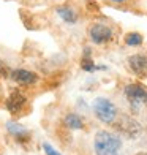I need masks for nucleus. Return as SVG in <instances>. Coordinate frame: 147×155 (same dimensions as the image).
Wrapping results in <instances>:
<instances>
[{
    "instance_id": "ddd939ff",
    "label": "nucleus",
    "mask_w": 147,
    "mask_h": 155,
    "mask_svg": "<svg viewBox=\"0 0 147 155\" xmlns=\"http://www.w3.org/2000/svg\"><path fill=\"white\" fill-rule=\"evenodd\" d=\"M43 149H44L46 155H62V153H59V152L55 150L51 144H47V143H44V144H43Z\"/></svg>"
},
{
    "instance_id": "f03ea898",
    "label": "nucleus",
    "mask_w": 147,
    "mask_h": 155,
    "mask_svg": "<svg viewBox=\"0 0 147 155\" xmlns=\"http://www.w3.org/2000/svg\"><path fill=\"white\" fill-rule=\"evenodd\" d=\"M93 112L95 116L104 124H113L117 116V108L114 103L104 97H98L93 101Z\"/></svg>"
},
{
    "instance_id": "20e7f679",
    "label": "nucleus",
    "mask_w": 147,
    "mask_h": 155,
    "mask_svg": "<svg viewBox=\"0 0 147 155\" xmlns=\"http://www.w3.org/2000/svg\"><path fill=\"white\" fill-rule=\"evenodd\" d=\"M89 37L90 40L93 41V43L96 45H103L106 43V41H109L111 38H113V29H111L109 25L106 24H92L89 29Z\"/></svg>"
},
{
    "instance_id": "f257e3e1",
    "label": "nucleus",
    "mask_w": 147,
    "mask_h": 155,
    "mask_svg": "<svg viewBox=\"0 0 147 155\" xmlns=\"http://www.w3.org/2000/svg\"><path fill=\"white\" fill-rule=\"evenodd\" d=\"M93 149L96 155H119L122 149V139L114 133L98 131L93 139Z\"/></svg>"
},
{
    "instance_id": "39448f33",
    "label": "nucleus",
    "mask_w": 147,
    "mask_h": 155,
    "mask_svg": "<svg viewBox=\"0 0 147 155\" xmlns=\"http://www.w3.org/2000/svg\"><path fill=\"white\" fill-rule=\"evenodd\" d=\"M10 78L13 81H16L18 84H24V86H30V84H35L38 81V74L29 71V70L24 68H16L10 73Z\"/></svg>"
},
{
    "instance_id": "9b49d317",
    "label": "nucleus",
    "mask_w": 147,
    "mask_h": 155,
    "mask_svg": "<svg viewBox=\"0 0 147 155\" xmlns=\"http://www.w3.org/2000/svg\"><path fill=\"white\" fill-rule=\"evenodd\" d=\"M142 41H144L142 35L138 32H128L125 35V45L127 46H141Z\"/></svg>"
},
{
    "instance_id": "f8f14e48",
    "label": "nucleus",
    "mask_w": 147,
    "mask_h": 155,
    "mask_svg": "<svg viewBox=\"0 0 147 155\" xmlns=\"http://www.w3.org/2000/svg\"><path fill=\"white\" fill-rule=\"evenodd\" d=\"M81 68L84 70V71H93V70L96 68L95 62L92 60V57H90V49H86V52H84V55H82Z\"/></svg>"
},
{
    "instance_id": "423d86ee",
    "label": "nucleus",
    "mask_w": 147,
    "mask_h": 155,
    "mask_svg": "<svg viewBox=\"0 0 147 155\" xmlns=\"http://www.w3.org/2000/svg\"><path fill=\"white\" fill-rule=\"evenodd\" d=\"M128 65L131 71L138 76H145L147 74V55L145 54H135L128 57Z\"/></svg>"
},
{
    "instance_id": "0eeeda50",
    "label": "nucleus",
    "mask_w": 147,
    "mask_h": 155,
    "mask_svg": "<svg viewBox=\"0 0 147 155\" xmlns=\"http://www.w3.org/2000/svg\"><path fill=\"white\" fill-rule=\"evenodd\" d=\"M25 103H27V98L21 94L19 90H15V92L8 97V100H6V109L10 112H13V114H16V112H19L25 106Z\"/></svg>"
},
{
    "instance_id": "4468645a",
    "label": "nucleus",
    "mask_w": 147,
    "mask_h": 155,
    "mask_svg": "<svg viewBox=\"0 0 147 155\" xmlns=\"http://www.w3.org/2000/svg\"><path fill=\"white\" fill-rule=\"evenodd\" d=\"M109 2H114V3H123V2H127V0H109Z\"/></svg>"
},
{
    "instance_id": "6e6552de",
    "label": "nucleus",
    "mask_w": 147,
    "mask_h": 155,
    "mask_svg": "<svg viewBox=\"0 0 147 155\" xmlns=\"http://www.w3.org/2000/svg\"><path fill=\"white\" fill-rule=\"evenodd\" d=\"M55 11H57V15L65 21V22L68 24H74L76 21H78V15H76V11L71 8V6L68 5H60L55 8Z\"/></svg>"
},
{
    "instance_id": "1a4fd4ad",
    "label": "nucleus",
    "mask_w": 147,
    "mask_h": 155,
    "mask_svg": "<svg viewBox=\"0 0 147 155\" xmlns=\"http://www.w3.org/2000/svg\"><path fill=\"white\" fill-rule=\"evenodd\" d=\"M65 125L68 127V128H71V130H81L84 127V122H82V119L78 114L71 112V114L65 116Z\"/></svg>"
},
{
    "instance_id": "9d476101",
    "label": "nucleus",
    "mask_w": 147,
    "mask_h": 155,
    "mask_svg": "<svg viewBox=\"0 0 147 155\" xmlns=\"http://www.w3.org/2000/svg\"><path fill=\"white\" fill-rule=\"evenodd\" d=\"M6 127H8V131L13 133V135H15L19 141H22V143H24V139L29 138V133H27L21 125H18L15 122H8V124H6Z\"/></svg>"
},
{
    "instance_id": "2eb2a0df",
    "label": "nucleus",
    "mask_w": 147,
    "mask_h": 155,
    "mask_svg": "<svg viewBox=\"0 0 147 155\" xmlns=\"http://www.w3.org/2000/svg\"><path fill=\"white\" fill-rule=\"evenodd\" d=\"M136 155H147V152H138Z\"/></svg>"
},
{
    "instance_id": "7ed1b4c3",
    "label": "nucleus",
    "mask_w": 147,
    "mask_h": 155,
    "mask_svg": "<svg viewBox=\"0 0 147 155\" xmlns=\"http://www.w3.org/2000/svg\"><path fill=\"white\" fill-rule=\"evenodd\" d=\"M125 97H127V100L133 104V106L144 104L147 101V87L142 86V84H139V82L128 84V86L125 87Z\"/></svg>"
}]
</instances>
